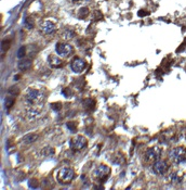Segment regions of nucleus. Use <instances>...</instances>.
I'll return each instance as SVG.
<instances>
[{
    "mask_svg": "<svg viewBox=\"0 0 186 190\" xmlns=\"http://www.w3.org/2000/svg\"><path fill=\"white\" fill-rule=\"evenodd\" d=\"M46 99L44 90L35 87H30L25 95L27 107H41L44 108V101Z\"/></svg>",
    "mask_w": 186,
    "mask_h": 190,
    "instance_id": "f257e3e1",
    "label": "nucleus"
},
{
    "mask_svg": "<svg viewBox=\"0 0 186 190\" xmlns=\"http://www.w3.org/2000/svg\"><path fill=\"white\" fill-rule=\"evenodd\" d=\"M75 177V172L69 167H63L56 174V180L61 185H68L73 182Z\"/></svg>",
    "mask_w": 186,
    "mask_h": 190,
    "instance_id": "f03ea898",
    "label": "nucleus"
},
{
    "mask_svg": "<svg viewBox=\"0 0 186 190\" xmlns=\"http://www.w3.org/2000/svg\"><path fill=\"white\" fill-rule=\"evenodd\" d=\"M110 175V168L109 166H107L105 164H101L98 167L93 171V177L95 180H98L100 184L104 183L105 180H107V178Z\"/></svg>",
    "mask_w": 186,
    "mask_h": 190,
    "instance_id": "7ed1b4c3",
    "label": "nucleus"
},
{
    "mask_svg": "<svg viewBox=\"0 0 186 190\" xmlns=\"http://www.w3.org/2000/svg\"><path fill=\"white\" fill-rule=\"evenodd\" d=\"M172 161L176 164H182L186 162V149L184 147H176L170 152Z\"/></svg>",
    "mask_w": 186,
    "mask_h": 190,
    "instance_id": "20e7f679",
    "label": "nucleus"
},
{
    "mask_svg": "<svg viewBox=\"0 0 186 190\" xmlns=\"http://www.w3.org/2000/svg\"><path fill=\"white\" fill-rule=\"evenodd\" d=\"M88 145V140L87 138L81 136V135H78V136H75L69 140V147L74 151H80V150L84 149Z\"/></svg>",
    "mask_w": 186,
    "mask_h": 190,
    "instance_id": "39448f33",
    "label": "nucleus"
},
{
    "mask_svg": "<svg viewBox=\"0 0 186 190\" xmlns=\"http://www.w3.org/2000/svg\"><path fill=\"white\" fill-rule=\"evenodd\" d=\"M55 51L60 57L63 58H67L69 57L73 52V47L68 44H62V42H58L55 45Z\"/></svg>",
    "mask_w": 186,
    "mask_h": 190,
    "instance_id": "423d86ee",
    "label": "nucleus"
},
{
    "mask_svg": "<svg viewBox=\"0 0 186 190\" xmlns=\"http://www.w3.org/2000/svg\"><path fill=\"white\" fill-rule=\"evenodd\" d=\"M168 163L164 160H157L156 162L153 163V166H152V171L155 175H162L166 172L168 171Z\"/></svg>",
    "mask_w": 186,
    "mask_h": 190,
    "instance_id": "0eeeda50",
    "label": "nucleus"
},
{
    "mask_svg": "<svg viewBox=\"0 0 186 190\" xmlns=\"http://www.w3.org/2000/svg\"><path fill=\"white\" fill-rule=\"evenodd\" d=\"M160 154H161V151L159 148H157V147L150 148L145 153V162H147V163H154V162H156L159 159Z\"/></svg>",
    "mask_w": 186,
    "mask_h": 190,
    "instance_id": "6e6552de",
    "label": "nucleus"
},
{
    "mask_svg": "<svg viewBox=\"0 0 186 190\" xmlns=\"http://www.w3.org/2000/svg\"><path fill=\"white\" fill-rule=\"evenodd\" d=\"M86 65H87L86 61L80 59V58H75L72 61V63H70V67H72L73 72H75V73H81L84 70Z\"/></svg>",
    "mask_w": 186,
    "mask_h": 190,
    "instance_id": "1a4fd4ad",
    "label": "nucleus"
},
{
    "mask_svg": "<svg viewBox=\"0 0 186 190\" xmlns=\"http://www.w3.org/2000/svg\"><path fill=\"white\" fill-rule=\"evenodd\" d=\"M40 30L41 33L44 34V35H50V34L54 33L55 24L52 23L51 21H44L40 24Z\"/></svg>",
    "mask_w": 186,
    "mask_h": 190,
    "instance_id": "9d476101",
    "label": "nucleus"
},
{
    "mask_svg": "<svg viewBox=\"0 0 186 190\" xmlns=\"http://www.w3.org/2000/svg\"><path fill=\"white\" fill-rule=\"evenodd\" d=\"M183 179H184V173L182 171H175L170 175V180L172 184H181Z\"/></svg>",
    "mask_w": 186,
    "mask_h": 190,
    "instance_id": "9b49d317",
    "label": "nucleus"
},
{
    "mask_svg": "<svg viewBox=\"0 0 186 190\" xmlns=\"http://www.w3.org/2000/svg\"><path fill=\"white\" fill-rule=\"evenodd\" d=\"M48 62H49V64L51 65L52 67H60L62 66V60L60 59V58H58L56 56H53V54H51V56L48 58Z\"/></svg>",
    "mask_w": 186,
    "mask_h": 190,
    "instance_id": "f8f14e48",
    "label": "nucleus"
},
{
    "mask_svg": "<svg viewBox=\"0 0 186 190\" xmlns=\"http://www.w3.org/2000/svg\"><path fill=\"white\" fill-rule=\"evenodd\" d=\"M18 66L21 71H27L32 67V61L28 59H22L18 62Z\"/></svg>",
    "mask_w": 186,
    "mask_h": 190,
    "instance_id": "ddd939ff",
    "label": "nucleus"
},
{
    "mask_svg": "<svg viewBox=\"0 0 186 190\" xmlns=\"http://www.w3.org/2000/svg\"><path fill=\"white\" fill-rule=\"evenodd\" d=\"M37 139H38V135L37 134H28L23 137L22 143H24V145H30V143L36 141Z\"/></svg>",
    "mask_w": 186,
    "mask_h": 190,
    "instance_id": "4468645a",
    "label": "nucleus"
},
{
    "mask_svg": "<svg viewBox=\"0 0 186 190\" xmlns=\"http://www.w3.org/2000/svg\"><path fill=\"white\" fill-rule=\"evenodd\" d=\"M82 107H84V109L88 110V111H91V110H93L95 108V101L90 99V98L89 99H84L82 101Z\"/></svg>",
    "mask_w": 186,
    "mask_h": 190,
    "instance_id": "2eb2a0df",
    "label": "nucleus"
},
{
    "mask_svg": "<svg viewBox=\"0 0 186 190\" xmlns=\"http://www.w3.org/2000/svg\"><path fill=\"white\" fill-rule=\"evenodd\" d=\"M74 36H75V33L72 30H64L62 32V34H61V37L63 39H65V40H69Z\"/></svg>",
    "mask_w": 186,
    "mask_h": 190,
    "instance_id": "dca6fc26",
    "label": "nucleus"
},
{
    "mask_svg": "<svg viewBox=\"0 0 186 190\" xmlns=\"http://www.w3.org/2000/svg\"><path fill=\"white\" fill-rule=\"evenodd\" d=\"M14 102H15L14 98L7 97L6 98V100H4V107H6V109H7V110H10L12 105H14Z\"/></svg>",
    "mask_w": 186,
    "mask_h": 190,
    "instance_id": "f3484780",
    "label": "nucleus"
},
{
    "mask_svg": "<svg viewBox=\"0 0 186 190\" xmlns=\"http://www.w3.org/2000/svg\"><path fill=\"white\" fill-rule=\"evenodd\" d=\"M88 15H89V9L87 7L81 8L79 12H78V18H80V19H84V18H86Z\"/></svg>",
    "mask_w": 186,
    "mask_h": 190,
    "instance_id": "a211bd4d",
    "label": "nucleus"
},
{
    "mask_svg": "<svg viewBox=\"0 0 186 190\" xmlns=\"http://www.w3.org/2000/svg\"><path fill=\"white\" fill-rule=\"evenodd\" d=\"M53 153H54V150H53V148H51V147H46V148L42 150V154H44V155H46V157L52 155Z\"/></svg>",
    "mask_w": 186,
    "mask_h": 190,
    "instance_id": "6ab92c4d",
    "label": "nucleus"
},
{
    "mask_svg": "<svg viewBox=\"0 0 186 190\" xmlns=\"http://www.w3.org/2000/svg\"><path fill=\"white\" fill-rule=\"evenodd\" d=\"M62 93L65 96V97H67V98H69V97H72L73 96V91H72V89L70 88H64V89L62 90Z\"/></svg>",
    "mask_w": 186,
    "mask_h": 190,
    "instance_id": "aec40b11",
    "label": "nucleus"
},
{
    "mask_svg": "<svg viewBox=\"0 0 186 190\" xmlns=\"http://www.w3.org/2000/svg\"><path fill=\"white\" fill-rule=\"evenodd\" d=\"M24 23H25V26L27 28H33L34 27V22L32 21V18H26Z\"/></svg>",
    "mask_w": 186,
    "mask_h": 190,
    "instance_id": "412c9836",
    "label": "nucleus"
},
{
    "mask_svg": "<svg viewBox=\"0 0 186 190\" xmlns=\"http://www.w3.org/2000/svg\"><path fill=\"white\" fill-rule=\"evenodd\" d=\"M26 54V48L25 47H21L18 49V57L20 59H23V57Z\"/></svg>",
    "mask_w": 186,
    "mask_h": 190,
    "instance_id": "4be33fe9",
    "label": "nucleus"
},
{
    "mask_svg": "<svg viewBox=\"0 0 186 190\" xmlns=\"http://www.w3.org/2000/svg\"><path fill=\"white\" fill-rule=\"evenodd\" d=\"M9 93L11 95V96H16L20 93V90H18V87H11L10 89H9Z\"/></svg>",
    "mask_w": 186,
    "mask_h": 190,
    "instance_id": "5701e85b",
    "label": "nucleus"
},
{
    "mask_svg": "<svg viewBox=\"0 0 186 190\" xmlns=\"http://www.w3.org/2000/svg\"><path fill=\"white\" fill-rule=\"evenodd\" d=\"M51 108L53 109L54 111H60V110L62 109V105H61L60 102H58V103L55 102V103H52L51 105Z\"/></svg>",
    "mask_w": 186,
    "mask_h": 190,
    "instance_id": "b1692460",
    "label": "nucleus"
},
{
    "mask_svg": "<svg viewBox=\"0 0 186 190\" xmlns=\"http://www.w3.org/2000/svg\"><path fill=\"white\" fill-rule=\"evenodd\" d=\"M66 126L69 128L70 131H73V133L74 131H76V125H75V122H68Z\"/></svg>",
    "mask_w": 186,
    "mask_h": 190,
    "instance_id": "393cba45",
    "label": "nucleus"
},
{
    "mask_svg": "<svg viewBox=\"0 0 186 190\" xmlns=\"http://www.w3.org/2000/svg\"><path fill=\"white\" fill-rule=\"evenodd\" d=\"M37 186H38V184H37L36 179H33V180L29 182V187H30V188H36Z\"/></svg>",
    "mask_w": 186,
    "mask_h": 190,
    "instance_id": "a878e982",
    "label": "nucleus"
},
{
    "mask_svg": "<svg viewBox=\"0 0 186 190\" xmlns=\"http://www.w3.org/2000/svg\"><path fill=\"white\" fill-rule=\"evenodd\" d=\"M94 14H95V20H101V19H102V13H101L100 11H95Z\"/></svg>",
    "mask_w": 186,
    "mask_h": 190,
    "instance_id": "bb28decb",
    "label": "nucleus"
},
{
    "mask_svg": "<svg viewBox=\"0 0 186 190\" xmlns=\"http://www.w3.org/2000/svg\"><path fill=\"white\" fill-rule=\"evenodd\" d=\"M139 16H144V15H147L148 14V12L147 11H143V10H141V11H139Z\"/></svg>",
    "mask_w": 186,
    "mask_h": 190,
    "instance_id": "cd10ccee",
    "label": "nucleus"
},
{
    "mask_svg": "<svg viewBox=\"0 0 186 190\" xmlns=\"http://www.w3.org/2000/svg\"><path fill=\"white\" fill-rule=\"evenodd\" d=\"M78 1H80V0H73V2H78Z\"/></svg>",
    "mask_w": 186,
    "mask_h": 190,
    "instance_id": "c85d7f7f",
    "label": "nucleus"
}]
</instances>
